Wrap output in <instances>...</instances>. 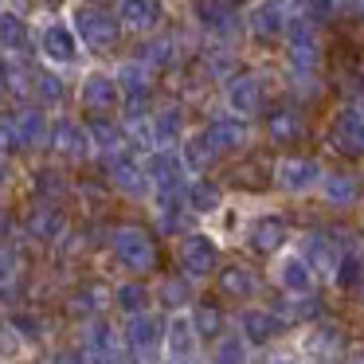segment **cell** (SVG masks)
<instances>
[{
  "instance_id": "cell-1",
  "label": "cell",
  "mask_w": 364,
  "mask_h": 364,
  "mask_svg": "<svg viewBox=\"0 0 364 364\" xmlns=\"http://www.w3.org/2000/svg\"><path fill=\"white\" fill-rule=\"evenodd\" d=\"M67 20L75 24V32H79L82 48H87L90 55H110V51H118L122 36H126L118 12L102 9L98 0H79V4L67 12Z\"/></svg>"
},
{
  "instance_id": "cell-2",
  "label": "cell",
  "mask_w": 364,
  "mask_h": 364,
  "mask_svg": "<svg viewBox=\"0 0 364 364\" xmlns=\"http://www.w3.org/2000/svg\"><path fill=\"white\" fill-rule=\"evenodd\" d=\"M36 51H40V59L48 67H59V71H67V67H79L82 59V40L79 32H75L71 20L63 16H43L40 24H36Z\"/></svg>"
},
{
  "instance_id": "cell-3",
  "label": "cell",
  "mask_w": 364,
  "mask_h": 364,
  "mask_svg": "<svg viewBox=\"0 0 364 364\" xmlns=\"http://www.w3.org/2000/svg\"><path fill=\"white\" fill-rule=\"evenodd\" d=\"M16 149H51L48 106H20L4 114V157Z\"/></svg>"
},
{
  "instance_id": "cell-4",
  "label": "cell",
  "mask_w": 364,
  "mask_h": 364,
  "mask_svg": "<svg viewBox=\"0 0 364 364\" xmlns=\"http://www.w3.org/2000/svg\"><path fill=\"white\" fill-rule=\"evenodd\" d=\"M192 24L204 40L215 43H239V36L247 32L243 12L231 0H192Z\"/></svg>"
},
{
  "instance_id": "cell-5",
  "label": "cell",
  "mask_w": 364,
  "mask_h": 364,
  "mask_svg": "<svg viewBox=\"0 0 364 364\" xmlns=\"http://www.w3.org/2000/svg\"><path fill=\"white\" fill-rule=\"evenodd\" d=\"M286 67L294 71H321L325 63V43H321V24L306 16V12H294L290 28H286Z\"/></svg>"
},
{
  "instance_id": "cell-6",
  "label": "cell",
  "mask_w": 364,
  "mask_h": 364,
  "mask_svg": "<svg viewBox=\"0 0 364 364\" xmlns=\"http://www.w3.org/2000/svg\"><path fill=\"white\" fill-rule=\"evenodd\" d=\"M110 247H114V259L122 262V270H134V274L157 270V243H153V235L145 228H134V223L114 228Z\"/></svg>"
},
{
  "instance_id": "cell-7",
  "label": "cell",
  "mask_w": 364,
  "mask_h": 364,
  "mask_svg": "<svg viewBox=\"0 0 364 364\" xmlns=\"http://www.w3.org/2000/svg\"><path fill=\"white\" fill-rule=\"evenodd\" d=\"M114 75H118L122 95H126V102H122V118L149 114V98H153V82H157V71H153V67H145L137 55H129V59H122V63L114 67Z\"/></svg>"
},
{
  "instance_id": "cell-8",
  "label": "cell",
  "mask_w": 364,
  "mask_h": 364,
  "mask_svg": "<svg viewBox=\"0 0 364 364\" xmlns=\"http://www.w3.org/2000/svg\"><path fill=\"white\" fill-rule=\"evenodd\" d=\"M75 98L87 114H122V102H126L118 75L110 71H87L75 87Z\"/></svg>"
},
{
  "instance_id": "cell-9",
  "label": "cell",
  "mask_w": 364,
  "mask_h": 364,
  "mask_svg": "<svg viewBox=\"0 0 364 364\" xmlns=\"http://www.w3.org/2000/svg\"><path fill=\"white\" fill-rule=\"evenodd\" d=\"M106 176H110V184L118 192H126L129 200H149L157 196V184H153L149 168H145V157L141 153H122V157L106 161Z\"/></svg>"
},
{
  "instance_id": "cell-10",
  "label": "cell",
  "mask_w": 364,
  "mask_h": 364,
  "mask_svg": "<svg viewBox=\"0 0 364 364\" xmlns=\"http://www.w3.org/2000/svg\"><path fill=\"white\" fill-rule=\"evenodd\" d=\"M290 9H282L278 0H251L243 9V24H247V36L259 43H274V40H286V28H290Z\"/></svg>"
},
{
  "instance_id": "cell-11",
  "label": "cell",
  "mask_w": 364,
  "mask_h": 364,
  "mask_svg": "<svg viewBox=\"0 0 364 364\" xmlns=\"http://www.w3.org/2000/svg\"><path fill=\"white\" fill-rule=\"evenodd\" d=\"M51 149L67 161H90L95 157V134H90V122H79L71 114H59L51 118Z\"/></svg>"
},
{
  "instance_id": "cell-12",
  "label": "cell",
  "mask_w": 364,
  "mask_h": 364,
  "mask_svg": "<svg viewBox=\"0 0 364 364\" xmlns=\"http://www.w3.org/2000/svg\"><path fill=\"white\" fill-rule=\"evenodd\" d=\"M223 106H228L231 114H239V118L262 114V106H267V82H262V75L235 71L223 82Z\"/></svg>"
},
{
  "instance_id": "cell-13",
  "label": "cell",
  "mask_w": 364,
  "mask_h": 364,
  "mask_svg": "<svg viewBox=\"0 0 364 364\" xmlns=\"http://www.w3.org/2000/svg\"><path fill=\"white\" fill-rule=\"evenodd\" d=\"M321 181H325V168L314 157H282L274 165V184L290 196H306V192L321 188Z\"/></svg>"
},
{
  "instance_id": "cell-14",
  "label": "cell",
  "mask_w": 364,
  "mask_h": 364,
  "mask_svg": "<svg viewBox=\"0 0 364 364\" xmlns=\"http://www.w3.org/2000/svg\"><path fill=\"white\" fill-rule=\"evenodd\" d=\"M329 149L345 157H364V110L360 106H341L329 122Z\"/></svg>"
},
{
  "instance_id": "cell-15",
  "label": "cell",
  "mask_w": 364,
  "mask_h": 364,
  "mask_svg": "<svg viewBox=\"0 0 364 364\" xmlns=\"http://www.w3.org/2000/svg\"><path fill=\"white\" fill-rule=\"evenodd\" d=\"M215 267H220V247H215L212 235H204V231H192V235L181 239V270L192 278V282L215 274Z\"/></svg>"
},
{
  "instance_id": "cell-16",
  "label": "cell",
  "mask_w": 364,
  "mask_h": 364,
  "mask_svg": "<svg viewBox=\"0 0 364 364\" xmlns=\"http://www.w3.org/2000/svg\"><path fill=\"white\" fill-rule=\"evenodd\" d=\"M134 55L141 59L145 67H153L157 75H168V71H176V67H181L184 40H181V36H173V32H153V36H145V40L137 43Z\"/></svg>"
},
{
  "instance_id": "cell-17",
  "label": "cell",
  "mask_w": 364,
  "mask_h": 364,
  "mask_svg": "<svg viewBox=\"0 0 364 364\" xmlns=\"http://www.w3.org/2000/svg\"><path fill=\"white\" fill-rule=\"evenodd\" d=\"M262 129L274 145H294L306 137V110L298 102H274L262 114Z\"/></svg>"
},
{
  "instance_id": "cell-18",
  "label": "cell",
  "mask_w": 364,
  "mask_h": 364,
  "mask_svg": "<svg viewBox=\"0 0 364 364\" xmlns=\"http://www.w3.org/2000/svg\"><path fill=\"white\" fill-rule=\"evenodd\" d=\"M114 12H118L122 28L129 36H141V40L161 32V24H165V0H118Z\"/></svg>"
},
{
  "instance_id": "cell-19",
  "label": "cell",
  "mask_w": 364,
  "mask_h": 364,
  "mask_svg": "<svg viewBox=\"0 0 364 364\" xmlns=\"http://www.w3.org/2000/svg\"><path fill=\"white\" fill-rule=\"evenodd\" d=\"M87 122H90V134H95V157L98 161H114V157L134 149L122 118H114V114H90Z\"/></svg>"
},
{
  "instance_id": "cell-20",
  "label": "cell",
  "mask_w": 364,
  "mask_h": 364,
  "mask_svg": "<svg viewBox=\"0 0 364 364\" xmlns=\"http://www.w3.org/2000/svg\"><path fill=\"white\" fill-rule=\"evenodd\" d=\"M204 129L212 134V141L220 145L223 153H243L251 145V118H239V114H212L204 122Z\"/></svg>"
},
{
  "instance_id": "cell-21",
  "label": "cell",
  "mask_w": 364,
  "mask_h": 364,
  "mask_svg": "<svg viewBox=\"0 0 364 364\" xmlns=\"http://www.w3.org/2000/svg\"><path fill=\"white\" fill-rule=\"evenodd\" d=\"M126 341H129V348L137 353V360H153V356H157V348L165 345V325H161L149 309H141V314L129 317Z\"/></svg>"
},
{
  "instance_id": "cell-22",
  "label": "cell",
  "mask_w": 364,
  "mask_h": 364,
  "mask_svg": "<svg viewBox=\"0 0 364 364\" xmlns=\"http://www.w3.org/2000/svg\"><path fill=\"white\" fill-rule=\"evenodd\" d=\"M286 329V317L278 309H259V306H247L239 314V333H243L251 345H270L274 337H282Z\"/></svg>"
},
{
  "instance_id": "cell-23",
  "label": "cell",
  "mask_w": 364,
  "mask_h": 364,
  "mask_svg": "<svg viewBox=\"0 0 364 364\" xmlns=\"http://www.w3.org/2000/svg\"><path fill=\"white\" fill-rule=\"evenodd\" d=\"M181 157H184V168H188L192 176H204L208 168L220 165L223 149L212 141V134H208V129H192V134L181 141Z\"/></svg>"
},
{
  "instance_id": "cell-24",
  "label": "cell",
  "mask_w": 364,
  "mask_h": 364,
  "mask_svg": "<svg viewBox=\"0 0 364 364\" xmlns=\"http://www.w3.org/2000/svg\"><path fill=\"white\" fill-rule=\"evenodd\" d=\"M196 341H200L196 317L184 314V309H173V321L165 325V348H168V356L192 360V356H196Z\"/></svg>"
},
{
  "instance_id": "cell-25",
  "label": "cell",
  "mask_w": 364,
  "mask_h": 364,
  "mask_svg": "<svg viewBox=\"0 0 364 364\" xmlns=\"http://www.w3.org/2000/svg\"><path fill=\"white\" fill-rule=\"evenodd\" d=\"M0 43H4V55H28L36 48V32L28 28L24 12L12 4H4L0 12Z\"/></svg>"
},
{
  "instance_id": "cell-26",
  "label": "cell",
  "mask_w": 364,
  "mask_h": 364,
  "mask_svg": "<svg viewBox=\"0 0 364 364\" xmlns=\"http://www.w3.org/2000/svg\"><path fill=\"white\" fill-rule=\"evenodd\" d=\"M235 71H239L235 43H215V40H208V43H204V51H200V75L223 87V82H228Z\"/></svg>"
},
{
  "instance_id": "cell-27",
  "label": "cell",
  "mask_w": 364,
  "mask_h": 364,
  "mask_svg": "<svg viewBox=\"0 0 364 364\" xmlns=\"http://www.w3.org/2000/svg\"><path fill=\"white\" fill-rule=\"evenodd\" d=\"M153 129H157V149H181V141L188 137V118H184L181 102H168L161 110H153Z\"/></svg>"
},
{
  "instance_id": "cell-28",
  "label": "cell",
  "mask_w": 364,
  "mask_h": 364,
  "mask_svg": "<svg viewBox=\"0 0 364 364\" xmlns=\"http://www.w3.org/2000/svg\"><path fill=\"white\" fill-rule=\"evenodd\" d=\"M301 255L309 259V267L317 270V274H325L333 282V274H337V267H341V247L333 243L329 235H321V231H314V235H306V243H301Z\"/></svg>"
},
{
  "instance_id": "cell-29",
  "label": "cell",
  "mask_w": 364,
  "mask_h": 364,
  "mask_svg": "<svg viewBox=\"0 0 364 364\" xmlns=\"http://www.w3.org/2000/svg\"><path fill=\"white\" fill-rule=\"evenodd\" d=\"M220 290L228 294V298L247 301V298H259L262 278H259V270L243 267V262H231V267H223V270H220Z\"/></svg>"
},
{
  "instance_id": "cell-30",
  "label": "cell",
  "mask_w": 364,
  "mask_h": 364,
  "mask_svg": "<svg viewBox=\"0 0 364 364\" xmlns=\"http://www.w3.org/2000/svg\"><path fill=\"white\" fill-rule=\"evenodd\" d=\"M314 274L317 270L309 267L306 255H282V262H278V286H282L286 294H309L314 290Z\"/></svg>"
},
{
  "instance_id": "cell-31",
  "label": "cell",
  "mask_w": 364,
  "mask_h": 364,
  "mask_svg": "<svg viewBox=\"0 0 364 364\" xmlns=\"http://www.w3.org/2000/svg\"><path fill=\"white\" fill-rule=\"evenodd\" d=\"M106 306H114V290L102 286V282H87V286H79V290L71 294V306L67 309H71L75 317H82V321H95Z\"/></svg>"
},
{
  "instance_id": "cell-32",
  "label": "cell",
  "mask_w": 364,
  "mask_h": 364,
  "mask_svg": "<svg viewBox=\"0 0 364 364\" xmlns=\"http://www.w3.org/2000/svg\"><path fill=\"white\" fill-rule=\"evenodd\" d=\"M63 231H67V215L55 204H43L28 215V235L40 239V243H55V239H63Z\"/></svg>"
},
{
  "instance_id": "cell-33",
  "label": "cell",
  "mask_w": 364,
  "mask_h": 364,
  "mask_svg": "<svg viewBox=\"0 0 364 364\" xmlns=\"http://www.w3.org/2000/svg\"><path fill=\"white\" fill-rule=\"evenodd\" d=\"M4 95L9 102L36 95V71L24 63V55H4Z\"/></svg>"
},
{
  "instance_id": "cell-34",
  "label": "cell",
  "mask_w": 364,
  "mask_h": 364,
  "mask_svg": "<svg viewBox=\"0 0 364 364\" xmlns=\"http://www.w3.org/2000/svg\"><path fill=\"white\" fill-rule=\"evenodd\" d=\"M32 98L40 106H48V110H59V106L67 102V79H63V71L43 63L40 71H36V95Z\"/></svg>"
},
{
  "instance_id": "cell-35",
  "label": "cell",
  "mask_w": 364,
  "mask_h": 364,
  "mask_svg": "<svg viewBox=\"0 0 364 364\" xmlns=\"http://www.w3.org/2000/svg\"><path fill=\"white\" fill-rule=\"evenodd\" d=\"M247 239H251L255 251L274 255L286 247V223L278 220V215H259V220L251 223V231H247Z\"/></svg>"
},
{
  "instance_id": "cell-36",
  "label": "cell",
  "mask_w": 364,
  "mask_h": 364,
  "mask_svg": "<svg viewBox=\"0 0 364 364\" xmlns=\"http://www.w3.org/2000/svg\"><path fill=\"white\" fill-rule=\"evenodd\" d=\"M188 212L196 215H215L223 208V188L215 181H208V176H192L188 181Z\"/></svg>"
},
{
  "instance_id": "cell-37",
  "label": "cell",
  "mask_w": 364,
  "mask_h": 364,
  "mask_svg": "<svg viewBox=\"0 0 364 364\" xmlns=\"http://www.w3.org/2000/svg\"><path fill=\"white\" fill-rule=\"evenodd\" d=\"M321 196H325L329 208H353L356 196H360V184H356L353 173H325Z\"/></svg>"
},
{
  "instance_id": "cell-38",
  "label": "cell",
  "mask_w": 364,
  "mask_h": 364,
  "mask_svg": "<svg viewBox=\"0 0 364 364\" xmlns=\"http://www.w3.org/2000/svg\"><path fill=\"white\" fill-rule=\"evenodd\" d=\"M251 356V341L243 333H223L212 348V364H247Z\"/></svg>"
},
{
  "instance_id": "cell-39",
  "label": "cell",
  "mask_w": 364,
  "mask_h": 364,
  "mask_svg": "<svg viewBox=\"0 0 364 364\" xmlns=\"http://www.w3.org/2000/svg\"><path fill=\"white\" fill-rule=\"evenodd\" d=\"M306 348L317 356V360H333L337 353H345V333L337 329V325H325V329H317V333H309L306 337Z\"/></svg>"
},
{
  "instance_id": "cell-40",
  "label": "cell",
  "mask_w": 364,
  "mask_h": 364,
  "mask_svg": "<svg viewBox=\"0 0 364 364\" xmlns=\"http://www.w3.org/2000/svg\"><path fill=\"white\" fill-rule=\"evenodd\" d=\"M32 188H36V196L48 204V200H63L67 192H71V184H67V176L59 173V168H36Z\"/></svg>"
},
{
  "instance_id": "cell-41",
  "label": "cell",
  "mask_w": 364,
  "mask_h": 364,
  "mask_svg": "<svg viewBox=\"0 0 364 364\" xmlns=\"http://www.w3.org/2000/svg\"><path fill=\"white\" fill-rule=\"evenodd\" d=\"M114 306L122 309V314H141L145 306H149V290H145L141 282H122V286H114Z\"/></svg>"
},
{
  "instance_id": "cell-42",
  "label": "cell",
  "mask_w": 364,
  "mask_h": 364,
  "mask_svg": "<svg viewBox=\"0 0 364 364\" xmlns=\"http://www.w3.org/2000/svg\"><path fill=\"white\" fill-rule=\"evenodd\" d=\"M282 317H290V321H317L321 317V301H317V294H290V301H286L282 309H278Z\"/></svg>"
},
{
  "instance_id": "cell-43",
  "label": "cell",
  "mask_w": 364,
  "mask_h": 364,
  "mask_svg": "<svg viewBox=\"0 0 364 364\" xmlns=\"http://www.w3.org/2000/svg\"><path fill=\"white\" fill-rule=\"evenodd\" d=\"M356 282H364V259H360V251H345L337 274H333V286L337 290H353Z\"/></svg>"
},
{
  "instance_id": "cell-44",
  "label": "cell",
  "mask_w": 364,
  "mask_h": 364,
  "mask_svg": "<svg viewBox=\"0 0 364 364\" xmlns=\"http://www.w3.org/2000/svg\"><path fill=\"white\" fill-rule=\"evenodd\" d=\"M301 12H306L314 24H333L337 16H345V0H306Z\"/></svg>"
},
{
  "instance_id": "cell-45",
  "label": "cell",
  "mask_w": 364,
  "mask_h": 364,
  "mask_svg": "<svg viewBox=\"0 0 364 364\" xmlns=\"http://www.w3.org/2000/svg\"><path fill=\"white\" fill-rule=\"evenodd\" d=\"M192 278L184 274V278H165V286H161V298H165V306L168 309H184L188 306V294H192Z\"/></svg>"
},
{
  "instance_id": "cell-46",
  "label": "cell",
  "mask_w": 364,
  "mask_h": 364,
  "mask_svg": "<svg viewBox=\"0 0 364 364\" xmlns=\"http://www.w3.org/2000/svg\"><path fill=\"white\" fill-rule=\"evenodd\" d=\"M196 325H200V337H220L223 314H220V309H212V306H204V309L196 314Z\"/></svg>"
},
{
  "instance_id": "cell-47",
  "label": "cell",
  "mask_w": 364,
  "mask_h": 364,
  "mask_svg": "<svg viewBox=\"0 0 364 364\" xmlns=\"http://www.w3.org/2000/svg\"><path fill=\"white\" fill-rule=\"evenodd\" d=\"M9 329H20L28 341L40 337V321H36V317H24V314H20V317H9Z\"/></svg>"
},
{
  "instance_id": "cell-48",
  "label": "cell",
  "mask_w": 364,
  "mask_h": 364,
  "mask_svg": "<svg viewBox=\"0 0 364 364\" xmlns=\"http://www.w3.org/2000/svg\"><path fill=\"white\" fill-rule=\"evenodd\" d=\"M345 16L364 28V0H345Z\"/></svg>"
},
{
  "instance_id": "cell-49",
  "label": "cell",
  "mask_w": 364,
  "mask_h": 364,
  "mask_svg": "<svg viewBox=\"0 0 364 364\" xmlns=\"http://www.w3.org/2000/svg\"><path fill=\"white\" fill-rule=\"evenodd\" d=\"M51 364H90V356L87 353H59Z\"/></svg>"
},
{
  "instance_id": "cell-50",
  "label": "cell",
  "mask_w": 364,
  "mask_h": 364,
  "mask_svg": "<svg viewBox=\"0 0 364 364\" xmlns=\"http://www.w3.org/2000/svg\"><path fill=\"white\" fill-rule=\"evenodd\" d=\"M278 4H282V9H290V12H301V4H306V0H278Z\"/></svg>"
},
{
  "instance_id": "cell-51",
  "label": "cell",
  "mask_w": 364,
  "mask_h": 364,
  "mask_svg": "<svg viewBox=\"0 0 364 364\" xmlns=\"http://www.w3.org/2000/svg\"><path fill=\"white\" fill-rule=\"evenodd\" d=\"M348 364H364V356H360V353H356V356H348Z\"/></svg>"
},
{
  "instance_id": "cell-52",
  "label": "cell",
  "mask_w": 364,
  "mask_h": 364,
  "mask_svg": "<svg viewBox=\"0 0 364 364\" xmlns=\"http://www.w3.org/2000/svg\"><path fill=\"white\" fill-rule=\"evenodd\" d=\"M168 364H192V360H181V356H168Z\"/></svg>"
},
{
  "instance_id": "cell-53",
  "label": "cell",
  "mask_w": 364,
  "mask_h": 364,
  "mask_svg": "<svg viewBox=\"0 0 364 364\" xmlns=\"http://www.w3.org/2000/svg\"><path fill=\"white\" fill-rule=\"evenodd\" d=\"M267 364H294V360H286V356H278V360H267Z\"/></svg>"
},
{
  "instance_id": "cell-54",
  "label": "cell",
  "mask_w": 364,
  "mask_h": 364,
  "mask_svg": "<svg viewBox=\"0 0 364 364\" xmlns=\"http://www.w3.org/2000/svg\"><path fill=\"white\" fill-rule=\"evenodd\" d=\"M360 71H364V59H360Z\"/></svg>"
}]
</instances>
